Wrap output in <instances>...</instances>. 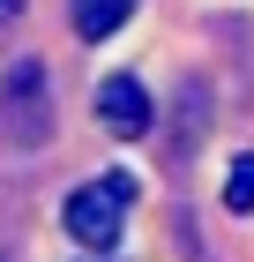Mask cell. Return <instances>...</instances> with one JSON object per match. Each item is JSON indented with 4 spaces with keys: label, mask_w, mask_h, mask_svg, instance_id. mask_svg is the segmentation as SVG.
Returning <instances> with one entry per match:
<instances>
[{
    "label": "cell",
    "mask_w": 254,
    "mask_h": 262,
    "mask_svg": "<svg viewBox=\"0 0 254 262\" xmlns=\"http://www.w3.org/2000/svg\"><path fill=\"white\" fill-rule=\"evenodd\" d=\"M15 8H22V0H0V23H8V15H15Z\"/></svg>",
    "instance_id": "6"
},
{
    "label": "cell",
    "mask_w": 254,
    "mask_h": 262,
    "mask_svg": "<svg viewBox=\"0 0 254 262\" xmlns=\"http://www.w3.org/2000/svg\"><path fill=\"white\" fill-rule=\"evenodd\" d=\"M67 8H75V38L82 45H105L120 23L135 15V0H67Z\"/></svg>",
    "instance_id": "4"
},
{
    "label": "cell",
    "mask_w": 254,
    "mask_h": 262,
    "mask_svg": "<svg viewBox=\"0 0 254 262\" xmlns=\"http://www.w3.org/2000/svg\"><path fill=\"white\" fill-rule=\"evenodd\" d=\"M98 120H105V135H120V142L150 135V90H142L135 75H105L98 82Z\"/></svg>",
    "instance_id": "3"
},
{
    "label": "cell",
    "mask_w": 254,
    "mask_h": 262,
    "mask_svg": "<svg viewBox=\"0 0 254 262\" xmlns=\"http://www.w3.org/2000/svg\"><path fill=\"white\" fill-rule=\"evenodd\" d=\"M127 210H135V180L127 172H105V180L75 187V195L60 202V225H67V240H82L90 255H105L127 232Z\"/></svg>",
    "instance_id": "1"
},
{
    "label": "cell",
    "mask_w": 254,
    "mask_h": 262,
    "mask_svg": "<svg viewBox=\"0 0 254 262\" xmlns=\"http://www.w3.org/2000/svg\"><path fill=\"white\" fill-rule=\"evenodd\" d=\"M0 127L15 142H45L53 113H45V68L38 60H15V75L0 82Z\"/></svg>",
    "instance_id": "2"
},
{
    "label": "cell",
    "mask_w": 254,
    "mask_h": 262,
    "mask_svg": "<svg viewBox=\"0 0 254 262\" xmlns=\"http://www.w3.org/2000/svg\"><path fill=\"white\" fill-rule=\"evenodd\" d=\"M224 210H232V217L254 210V158H239L232 172H224Z\"/></svg>",
    "instance_id": "5"
}]
</instances>
